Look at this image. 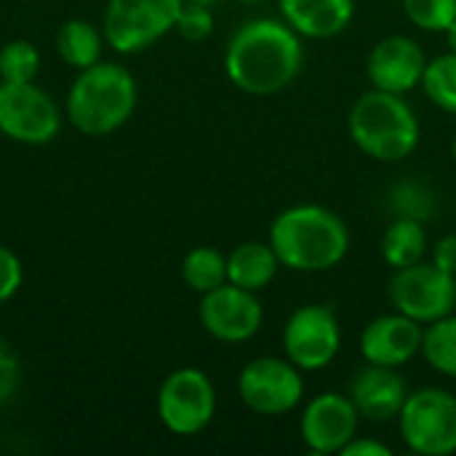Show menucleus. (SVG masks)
I'll use <instances>...</instances> for the list:
<instances>
[{
    "instance_id": "nucleus-35",
    "label": "nucleus",
    "mask_w": 456,
    "mask_h": 456,
    "mask_svg": "<svg viewBox=\"0 0 456 456\" xmlns=\"http://www.w3.org/2000/svg\"><path fill=\"white\" fill-rule=\"evenodd\" d=\"M238 3H265V0H238Z\"/></svg>"
},
{
    "instance_id": "nucleus-23",
    "label": "nucleus",
    "mask_w": 456,
    "mask_h": 456,
    "mask_svg": "<svg viewBox=\"0 0 456 456\" xmlns=\"http://www.w3.org/2000/svg\"><path fill=\"white\" fill-rule=\"evenodd\" d=\"M425 96L444 112L456 115V53L446 51L436 59H428L422 86Z\"/></svg>"
},
{
    "instance_id": "nucleus-32",
    "label": "nucleus",
    "mask_w": 456,
    "mask_h": 456,
    "mask_svg": "<svg viewBox=\"0 0 456 456\" xmlns=\"http://www.w3.org/2000/svg\"><path fill=\"white\" fill-rule=\"evenodd\" d=\"M444 35H446V45H449V51H454L456 53V19L449 24V29H446Z\"/></svg>"
},
{
    "instance_id": "nucleus-19",
    "label": "nucleus",
    "mask_w": 456,
    "mask_h": 456,
    "mask_svg": "<svg viewBox=\"0 0 456 456\" xmlns=\"http://www.w3.org/2000/svg\"><path fill=\"white\" fill-rule=\"evenodd\" d=\"M382 259L390 270H403L425 259L428 254V230L419 219L395 216L382 235Z\"/></svg>"
},
{
    "instance_id": "nucleus-1",
    "label": "nucleus",
    "mask_w": 456,
    "mask_h": 456,
    "mask_svg": "<svg viewBox=\"0 0 456 456\" xmlns=\"http://www.w3.org/2000/svg\"><path fill=\"white\" fill-rule=\"evenodd\" d=\"M305 67V37L283 19H248L227 40L224 75L248 96L286 91Z\"/></svg>"
},
{
    "instance_id": "nucleus-34",
    "label": "nucleus",
    "mask_w": 456,
    "mask_h": 456,
    "mask_svg": "<svg viewBox=\"0 0 456 456\" xmlns=\"http://www.w3.org/2000/svg\"><path fill=\"white\" fill-rule=\"evenodd\" d=\"M452 158H454V163H456V136H454V142H452Z\"/></svg>"
},
{
    "instance_id": "nucleus-18",
    "label": "nucleus",
    "mask_w": 456,
    "mask_h": 456,
    "mask_svg": "<svg viewBox=\"0 0 456 456\" xmlns=\"http://www.w3.org/2000/svg\"><path fill=\"white\" fill-rule=\"evenodd\" d=\"M281 270L275 248L262 240H246L227 254V283H235L246 291H265Z\"/></svg>"
},
{
    "instance_id": "nucleus-29",
    "label": "nucleus",
    "mask_w": 456,
    "mask_h": 456,
    "mask_svg": "<svg viewBox=\"0 0 456 456\" xmlns=\"http://www.w3.org/2000/svg\"><path fill=\"white\" fill-rule=\"evenodd\" d=\"M21 281H24L21 259L8 246H0V305L16 297V291L21 289Z\"/></svg>"
},
{
    "instance_id": "nucleus-9",
    "label": "nucleus",
    "mask_w": 456,
    "mask_h": 456,
    "mask_svg": "<svg viewBox=\"0 0 456 456\" xmlns=\"http://www.w3.org/2000/svg\"><path fill=\"white\" fill-rule=\"evenodd\" d=\"M283 355L305 374L331 366L342 350V326L329 305L297 307L281 334Z\"/></svg>"
},
{
    "instance_id": "nucleus-30",
    "label": "nucleus",
    "mask_w": 456,
    "mask_h": 456,
    "mask_svg": "<svg viewBox=\"0 0 456 456\" xmlns=\"http://www.w3.org/2000/svg\"><path fill=\"white\" fill-rule=\"evenodd\" d=\"M430 262L438 265L441 270H446L449 275L456 278V232H449V235H444V238L436 240Z\"/></svg>"
},
{
    "instance_id": "nucleus-27",
    "label": "nucleus",
    "mask_w": 456,
    "mask_h": 456,
    "mask_svg": "<svg viewBox=\"0 0 456 456\" xmlns=\"http://www.w3.org/2000/svg\"><path fill=\"white\" fill-rule=\"evenodd\" d=\"M214 11L208 5H195V3H184L176 19V32L190 40V43H200L214 32Z\"/></svg>"
},
{
    "instance_id": "nucleus-4",
    "label": "nucleus",
    "mask_w": 456,
    "mask_h": 456,
    "mask_svg": "<svg viewBox=\"0 0 456 456\" xmlns=\"http://www.w3.org/2000/svg\"><path fill=\"white\" fill-rule=\"evenodd\" d=\"M353 144L371 160L401 163L411 158L422 142V126L406 96L371 88L361 94L347 115Z\"/></svg>"
},
{
    "instance_id": "nucleus-33",
    "label": "nucleus",
    "mask_w": 456,
    "mask_h": 456,
    "mask_svg": "<svg viewBox=\"0 0 456 456\" xmlns=\"http://www.w3.org/2000/svg\"><path fill=\"white\" fill-rule=\"evenodd\" d=\"M184 3H195V5H208V8H214L219 0H184Z\"/></svg>"
},
{
    "instance_id": "nucleus-7",
    "label": "nucleus",
    "mask_w": 456,
    "mask_h": 456,
    "mask_svg": "<svg viewBox=\"0 0 456 456\" xmlns=\"http://www.w3.org/2000/svg\"><path fill=\"white\" fill-rule=\"evenodd\" d=\"M238 395L243 406L259 417L291 414L305 401V371L286 355L254 358L238 374Z\"/></svg>"
},
{
    "instance_id": "nucleus-14",
    "label": "nucleus",
    "mask_w": 456,
    "mask_h": 456,
    "mask_svg": "<svg viewBox=\"0 0 456 456\" xmlns=\"http://www.w3.org/2000/svg\"><path fill=\"white\" fill-rule=\"evenodd\" d=\"M425 326L403 313H387L369 321L358 337V350L363 363L401 369L422 353Z\"/></svg>"
},
{
    "instance_id": "nucleus-6",
    "label": "nucleus",
    "mask_w": 456,
    "mask_h": 456,
    "mask_svg": "<svg viewBox=\"0 0 456 456\" xmlns=\"http://www.w3.org/2000/svg\"><path fill=\"white\" fill-rule=\"evenodd\" d=\"M184 0H110L102 32L112 51L139 53L166 37L179 19Z\"/></svg>"
},
{
    "instance_id": "nucleus-2",
    "label": "nucleus",
    "mask_w": 456,
    "mask_h": 456,
    "mask_svg": "<svg viewBox=\"0 0 456 456\" xmlns=\"http://www.w3.org/2000/svg\"><path fill=\"white\" fill-rule=\"evenodd\" d=\"M270 246L281 267L294 273H326L339 267L350 254L347 222L318 203L283 208L270 224Z\"/></svg>"
},
{
    "instance_id": "nucleus-31",
    "label": "nucleus",
    "mask_w": 456,
    "mask_h": 456,
    "mask_svg": "<svg viewBox=\"0 0 456 456\" xmlns=\"http://www.w3.org/2000/svg\"><path fill=\"white\" fill-rule=\"evenodd\" d=\"M390 446H385L382 441L377 438H363V436H355L345 449L342 456H390Z\"/></svg>"
},
{
    "instance_id": "nucleus-26",
    "label": "nucleus",
    "mask_w": 456,
    "mask_h": 456,
    "mask_svg": "<svg viewBox=\"0 0 456 456\" xmlns=\"http://www.w3.org/2000/svg\"><path fill=\"white\" fill-rule=\"evenodd\" d=\"M390 206L395 208L398 216H411L425 222V216H430L433 211V195L417 182H401L390 192Z\"/></svg>"
},
{
    "instance_id": "nucleus-3",
    "label": "nucleus",
    "mask_w": 456,
    "mask_h": 456,
    "mask_svg": "<svg viewBox=\"0 0 456 456\" xmlns=\"http://www.w3.org/2000/svg\"><path fill=\"white\" fill-rule=\"evenodd\" d=\"M139 102L134 75L118 61H96L77 72L67 91L64 115L86 136H107L123 128Z\"/></svg>"
},
{
    "instance_id": "nucleus-25",
    "label": "nucleus",
    "mask_w": 456,
    "mask_h": 456,
    "mask_svg": "<svg viewBox=\"0 0 456 456\" xmlns=\"http://www.w3.org/2000/svg\"><path fill=\"white\" fill-rule=\"evenodd\" d=\"M406 19L422 32H446L456 19V0H401Z\"/></svg>"
},
{
    "instance_id": "nucleus-16",
    "label": "nucleus",
    "mask_w": 456,
    "mask_h": 456,
    "mask_svg": "<svg viewBox=\"0 0 456 456\" xmlns=\"http://www.w3.org/2000/svg\"><path fill=\"white\" fill-rule=\"evenodd\" d=\"M409 393L411 390H409L406 379L398 374V369L374 366V363H363L353 374L350 390H347L361 419H369V422L398 419Z\"/></svg>"
},
{
    "instance_id": "nucleus-21",
    "label": "nucleus",
    "mask_w": 456,
    "mask_h": 456,
    "mask_svg": "<svg viewBox=\"0 0 456 456\" xmlns=\"http://www.w3.org/2000/svg\"><path fill=\"white\" fill-rule=\"evenodd\" d=\"M182 278L198 294L214 291L227 283V254L214 246H195L182 259Z\"/></svg>"
},
{
    "instance_id": "nucleus-15",
    "label": "nucleus",
    "mask_w": 456,
    "mask_h": 456,
    "mask_svg": "<svg viewBox=\"0 0 456 456\" xmlns=\"http://www.w3.org/2000/svg\"><path fill=\"white\" fill-rule=\"evenodd\" d=\"M425 67H428L425 51L409 35L382 37L366 59V75L371 80V88L401 94V96L422 86Z\"/></svg>"
},
{
    "instance_id": "nucleus-22",
    "label": "nucleus",
    "mask_w": 456,
    "mask_h": 456,
    "mask_svg": "<svg viewBox=\"0 0 456 456\" xmlns=\"http://www.w3.org/2000/svg\"><path fill=\"white\" fill-rule=\"evenodd\" d=\"M419 355L433 371L456 379V313H449L425 326Z\"/></svg>"
},
{
    "instance_id": "nucleus-13",
    "label": "nucleus",
    "mask_w": 456,
    "mask_h": 456,
    "mask_svg": "<svg viewBox=\"0 0 456 456\" xmlns=\"http://www.w3.org/2000/svg\"><path fill=\"white\" fill-rule=\"evenodd\" d=\"M361 414L347 393L326 390L313 395L299 414L302 444L313 454H342V449L358 436Z\"/></svg>"
},
{
    "instance_id": "nucleus-28",
    "label": "nucleus",
    "mask_w": 456,
    "mask_h": 456,
    "mask_svg": "<svg viewBox=\"0 0 456 456\" xmlns=\"http://www.w3.org/2000/svg\"><path fill=\"white\" fill-rule=\"evenodd\" d=\"M21 385V363L13 347L0 337V406L13 401Z\"/></svg>"
},
{
    "instance_id": "nucleus-17",
    "label": "nucleus",
    "mask_w": 456,
    "mask_h": 456,
    "mask_svg": "<svg viewBox=\"0 0 456 456\" xmlns=\"http://www.w3.org/2000/svg\"><path fill=\"white\" fill-rule=\"evenodd\" d=\"M281 19L307 40H331L355 19V0H278Z\"/></svg>"
},
{
    "instance_id": "nucleus-10",
    "label": "nucleus",
    "mask_w": 456,
    "mask_h": 456,
    "mask_svg": "<svg viewBox=\"0 0 456 456\" xmlns=\"http://www.w3.org/2000/svg\"><path fill=\"white\" fill-rule=\"evenodd\" d=\"M61 110L40 86L0 80V136L40 147L59 136Z\"/></svg>"
},
{
    "instance_id": "nucleus-8",
    "label": "nucleus",
    "mask_w": 456,
    "mask_h": 456,
    "mask_svg": "<svg viewBox=\"0 0 456 456\" xmlns=\"http://www.w3.org/2000/svg\"><path fill=\"white\" fill-rule=\"evenodd\" d=\"M216 414V387L211 377L195 366L171 371L158 390V419L174 436L203 433Z\"/></svg>"
},
{
    "instance_id": "nucleus-24",
    "label": "nucleus",
    "mask_w": 456,
    "mask_h": 456,
    "mask_svg": "<svg viewBox=\"0 0 456 456\" xmlns=\"http://www.w3.org/2000/svg\"><path fill=\"white\" fill-rule=\"evenodd\" d=\"M40 72V51L29 40H11L0 48V80L32 83Z\"/></svg>"
},
{
    "instance_id": "nucleus-5",
    "label": "nucleus",
    "mask_w": 456,
    "mask_h": 456,
    "mask_svg": "<svg viewBox=\"0 0 456 456\" xmlns=\"http://www.w3.org/2000/svg\"><path fill=\"white\" fill-rule=\"evenodd\" d=\"M398 430L409 452L419 456L456 454V395L444 387H422L409 393Z\"/></svg>"
},
{
    "instance_id": "nucleus-12",
    "label": "nucleus",
    "mask_w": 456,
    "mask_h": 456,
    "mask_svg": "<svg viewBox=\"0 0 456 456\" xmlns=\"http://www.w3.org/2000/svg\"><path fill=\"white\" fill-rule=\"evenodd\" d=\"M200 326L208 337L224 345H243L254 339L265 323V307L254 291L235 283H222L208 294H200L198 307Z\"/></svg>"
},
{
    "instance_id": "nucleus-11",
    "label": "nucleus",
    "mask_w": 456,
    "mask_h": 456,
    "mask_svg": "<svg viewBox=\"0 0 456 456\" xmlns=\"http://www.w3.org/2000/svg\"><path fill=\"white\" fill-rule=\"evenodd\" d=\"M387 297L398 313L428 326L456 310V278L422 259L411 267L393 270Z\"/></svg>"
},
{
    "instance_id": "nucleus-20",
    "label": "nucleus",
    "mask_w": 456,
    "mask_h": 456,
    "mask_svg": "<svg viewBox=\"0 0 456 456\" xmlns=\"http://www.w3.org/2000/svg\"><path fill=\"white\" fill-rule=\"evenodd\" d=\"M104 32L94 27L86 19H69L56 32V51L72 69H86L96 61H102L104 48Z\"/></svg>"
}]
</instances>
